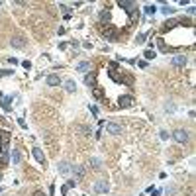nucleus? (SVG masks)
I'll list each match as a JSON object with an SVG mask.
<instances>
[{
  "label": "nucleus",
  "instance_id": "1",
  "mask_svg": "<svg viewBox=\"0 0 196 196\" xmlns=\"http://www.w3.org/2000/svg\"><path fill=\"white\" fill-rule=\"evenodd\" d=\"M102 34H104V38H106V39H110V41H118V30L112 28V26H106V28L102 30Z\"/></svg>",
  "mask_w": 196,
  "mask_h": 196
},
{
  "label": "nucleus",
  "instance_id": "2",
  "mask_svg": "<svg viewBox=\"0 0 196 196\" xmlns=\"http://www.w3.org/2000/svg\"><path fill=\"white\" fill-rule=\"evenodd\" d=\"M173 137H174V141H177V143H186L190 135H188L186 130H177V131L173 134Z\"/></svg>",
  "mask_w": 196,
  "mask_h": 196
},
{
  "label": "nucleus",
  "instance_id": "3",
  "mask_svg": "<svg viewBox=\"0 0 196 196\" xmlns=\"http://www.w3.org/2000/svg\"><path fill=\"white\" fill-rule=\"evenodd\" d=\"M106 131H108V134H112V135H120L124 130H122V126L116 124V122H108V124H106Z\"/></svg>",
  "mask_w": 196,
  "mask_h": 196
},
{
  "label": "nucleus",
  "instance_id": "4",
  "mask_svg": "<svg viewBox=\"0 0 196 196\" xmlns=\"http://www.w3.org/2000/svg\"><path fill=\"white\" fill-rule=\"evenodd\" d=\"M71 173H73V177H75V181H82L84 178V169L81 165H71Z\"/></svg>",
  "mask_w": 196,
  "mask_h": 196
},
{
  "label": "nucleus",
  "instance_id": "5",
  "mask_svg": "<svg viewBox=\"0 0 196 196\" xmlns=\"http://www.w3.org/2000/svg\"><path fill=\"white\" fill-rule=\"evenodd\" d=\"M108 188H110V184L106 178H100V181L94 182V192H108Z\"/></svg>",
  "mask_w": 196,
  "mask_h": 196
},
{
  "label": "nucleus",
  "instance_id": "6",
  "mask_svg": "<svg viewBox=\"0 0 196 196\" xmlns=\"http://www.w3.org/2000/svg\"><path fill=\"white\" fill-rule=\"evenodd\" d=\"M26 43H28V39H24L22 35H14V38L10 39V45L16 47V49H22V47H26Z\"/></svg>",
  "mask_w": 196,
  "mask_h": 196
},
{
  "label": "nucleus",
  "instance_id": "7",
  "mask_svg": "<svg viewBox=\"0 0 196 196\" xmlns=\"http://www.w3.org/2000/svg\"><path fill=\"white\" fill-rule=\"evenodd\" d=\"M186 55H174L173 57V59H171V65L173 67H177V69H181V67H184V65H186Z\"/></svg>",
  "mask_w": 196,
  "mask_h": 196
},
{
  "label": "nucleus",
  "instance_id": "8",
  "mask_svg": "<svg viewBox=\"0 0 196 196\" xmlns=\"http://www.w3.org/2000/svg\"><path fill=\"white\" fill-rule=\"evenodd\" d=\"M118 104H120V108H130V106L134 104V96H130V94H126V96H120Z\"/></svg>",
  "mask_w": 196,
  "mask_h": 196
},
{
  "label": "nucleus",
  "instance_id": "9",
  "mask_svg": "<svg viewBox=\"0 0 196 196\" xmlns=\"http://www.w3.org/2000/svg\"><path fill=\"white\" fill-rule=\"evenodd\" d=\"M34 157H35V161H38L39 165H43V167H45L47 159H45V155H43V151H41L39 147H34Z\"/></svg>",
  "mask_w": 196,
  "mask_h": 196
},
{
  "label": "nucleus",
  "instance_id": "10",
  "mask_svg": "<svg viewBox=\"0 0 196 196\" xmlns=\"http://www.w3.org/2000/svg\"><path fill=\"white\" fill-rule=\"evenodd\" d=\"M118 6H120V8H124L126 12L130 14V12H134V10H135V2H130V0H120Z\"/></svg>",
  "mask_w": 196,
  "mask_h": 196
},
{
  "label": "nucleus",
  "instance_id": "11",
  "mask_svg": "<svg viewBox=\"0 0 196 196\" xmlns=\"http://www.w3.org/2000/svg\"><path fill=\"white\" fill-rule=\"evenodd\" d=\"M45 82H47V86H61V78H59V75H47Z\"/></svg>",
  "mask_w": 196,
  "mask_h": 196
},
{
  "label": "nucleus",
  "instance_id": "12",
  "mask_svg": "<svg viewBox=\"0 0 196 196\" xmlns=\"http://www.w3.org/2000/svg\"><path fill=\"white\" fill-rule=\"evenodd\" d=\"M12 98L10 96H4V94H0V106H2L4 110H6V112H10V110H12Z\"/></svg>",
  "mask_w": 196,
  "mask_h": 196
},
{
  "label": "nucleus",
  "instance_id": "13",
  "mask_svg": "<svg viewBox=\"0 0 196 196\" xmlns=\"http://www.w3.org/2000/svg\"><path fill=\"white\" fill-rule=\"evenodd\" d=\"M57 171H59L61 174H69V173H71V163H67V161H61L59 165H57Z\"/></svg>",
  "mask_w": 196,
  "mask_h": 196
},
{
  "label": "nucleus",
  "instance_id": "14",
  "mask_svg": "<svg viewBox=\"0 0 196 196\" xmlns=\"http://www.w3.org/2000/svg\"><path fill=\"white\" fill-rule=\"evenodd\" d=\"M63 88H65L67 92H75V90H77V82L73 81V78H69V81L63 82Z\"/></svg>",
  "mask_w": 196,
  "mask_h": 196
},
{
  "label": "nucleus",
  "instance_id": "15",
  "mask_svg": "<svg viewBox=\"0 0 196 196\" xmlns=\"http://www.w3.org/2000/svg\"><path fill=\"white\" fill-rule=\"evenodd\" d=\"M77 71L78 73H88V71H90V61H81L77 65Z\"/></svg>",
  "mask_w": 196,
  "mask_h": 196
},
{
  "label": "nucleus",
  "instance_id": "16",
  "mask_svg": "<svg viewBox=\"0 0 196 196\" xmlns=\"http://www.w3.org/2000/svg\"><path fill=\"white\" fill-rule=\"evenodd\" d=\"M94 81H96V75H94V73H90V75L84 77V84H86L88 88H92V86H94Z\"/></svg>",
  "mask_w": 196,
  "mask_h": 196
},
{
  "label": "nucleus",
  "instance_id": "17",
  "mask_svg": "<svg viewBox=\"0 0 196 196\" xmlns=\"http://www.w3.org/2000/svg\"><path fill=\"white\" fill-rule=\"evenodd\" d=\"M0 141H2L0 145H8V141H10V134H8L6 130H2V131H0Z\"/></svg>",
  "mask_w": 196,
  "mask_h": 196
},
{
  "label": "nucleus",
  "instance_id": "18",
  "mask_svg": "<svg viewBox=\"0 0 196 196\" xmlns=\"http://www.w3.org/2000/svg\"><path fill=\"white\" fill-rule=\"evenodd\" d=\"M20 151L18 149H12V165H20Z\"/></svg>",
  "mask_w": 196,
  "mask_h": 196
},
{
  "label": "nucleus",
  "instance_id": "19",
  "mask_svg": "<svg viewBox=\"0 0 196 196\" xmlns=\"http://www.w3.org/2000/svg\"><path fill=\"white\" fill-rule=\"evenodd\" d=\"M92 96L96 98V100H100V98H102V88L94 84V86H92Z\"/></svg>",
  "mask_w": 196,
  "mask_h": 196
},
{
  "label": "nucleus",
  "instance_id": "20",
  "mask_svg": "<svg viewBox=\"0 0 196 196\" xmlns=\"http://www.w3.org/2000/svg\"><path fill=\"white\" fill-rule=\"evenodd\" d=\"M155 12H157V6H155V4H147V6H145V14H147V16H155Z\"/></svg>",
  "mask_w": 196,
  "mask_h": 196
},
{
  "label": "nucleus",
  "instance_id": "21",
  "mask_svg": "<svg viewBox=\"0 0 196 196\" xmlns=\"http://www.w3.org/2000/svg\"><path fill=\"white\" fill-rule=\"evenodd\" d=\"M90 165H92V169H100V167H102V159L90 157Z\"/></svg>",
  "mask_w": 196,
  "mask_h": 196
},
{
  "label": "nucleus",
  "instance_id": "22",
  "mask_svg": "<svg viewBox=\"0 0 196 196\" xmlns=\"http://www.w3.org/2000/svg\"><path fill=\"white\" fill-rule=\"evenodd\" d=\"M137 20H139V12H137V8H135L134 12H130V24H135Z\"/></svg>",
  "mask_w": 196,
  "mask_h": 196
},
{
  "label": "nucleus",
  "instance_id": "23",
  "mask_svg": "<svg viewBox=\"0 0 196 196\" xmlns=\"http://www.w3.org/2000/svg\"><path fill=\"white\" fill-rule=\"evenodd\" d=\"M161 12L165 14V16H171V14H174V8H171V6H167V4H165V6L161 8Z\"/></svg>",
  "mask_w": 196,
  "mask_h": 196
},
{
  "label": "nucleus",
  "instance_id": "24",
  "mask_svg": "<svg viewBox=\"0 0 196 196\" xmlns=\"http://www.w3.org/2000/svg\"><path fill=\"white\" fill-rule=\"evenodd\" d=\"M178 22L177 20H169V22H165V26H163V30H171V28H174Z\"/></svg>",
  "mask_w": 196,
  "mask_h": 196
},
{
  "label": "nucleus",
  "instance_id": "25",
  "mask_svg": "<svg viewBox=\"0 0 196 196\" xmlns=\"http://www.w3.org/2000/svg\"><path fill=\"white\" fill-rule=\"evenodd\" d=\"M75 130H77V131H82V135H88V134H90V130H88L86 126H75Z\"/></svg>",
  "mask_w": 196,
  "mask_h": 196
},
{
  "label": "nucleus",
  "instance_id": "26",
  "mask_svg": "<svg viewBox=\"0 0 196 196\" xmlns=\"http://www.w3.org/2000/svg\"><path fill=\"white\" fill-rule=\"evenodd\" d=\"M145 39H147V35H145V34H137V38H135L137 43H145Z\"/></svg>",
  "mask_w": 196,
  "mask_h": 196
},
{
  "label": "nucleus",
  "instance_id": "27",
  "mask_svg": "<svg viewBox=\"0 0 196 196\" xmlns=\"http://www.w3.org/2000/svg\"><path fill=\"white\" fill-rule=\"evenodd\" d=\"M143 55H145V59H153V57H155V51H153V49H147Z\"/></svg>",
  "mask_w": 196,
  "mask_h": 196
},
{
  "label": "nucleus",
  "instance_id": "28",
  "mask_svg": "<svg viewBox=\"0 0 196 196\" xmlns=\"http://www.w3.org/2000/svg\"><path fill=\"white\" fill-rule=\"evenodd\" d=\"M159 137H161L163 141H167V139H169V134H167L165 130H161V131H159Z\"/></svg>",
  "mask_w": 196,
  "mask_h": 196
},
{
  "label": "nucleus",
  "instance_id": "29",
  "mask_svg": "<svg viewBox=\"0 0 196 196\" xmlns=\"http://www.w3.org/2000/svg\"><path fill=\"white\" fill-rule=\"evenodd\" d=\"M165 112H174V104L167 102V104H165Z\"/></svg>",
  "mask_w": 196,
  "mask_h": 196
},
{
  "label": "nucleus",
  "instance_id": "30",
  "mask_svg": "<svg viewBox=\"0 0 196 196\" xmlns=\"http://www.w3.org/2000/svg\"><path fill=\"white\" fill-rule=\"evenodd\" d=\"M14 71H10V69H2V71H0V77H8V75H12Z\"/></svg>",
  "mask_w": 196,
  "mask_h": 196
},
{
  "label": "nucleus",
  "instance_id": "31",
  "mask_svg": "<svg viewBox=\"0 0 196 196\" xmlns=\"http://www.w3.org/2000/svg\"><path fill=\"white\" fill-rule=\"evenodd\" d=\"M174 192H177V190H174V186H169V188H165V194H167V196H173Z\"/></svg>",
  "mask_w": 196,
  "mask_h": 196
},
{
  "label": "nucleus",
  "instance_id": "32",
  "mask_svg": "<svg viewBox=\"0 0 196 196\" xmlns=\"http://www.w3.org/2000/svg\"><path fill=\"white\" fill-rule=\"evenodd\" d=\"M22 67L26 69V71H30V69H31V63H30V61H22Z\"/></svg>",
  "mask_w": 196,
  "mask_h": 196
},
{
  "label": "nucleus",
  "instance_id": "33",
  "mask_svg": "<svg viewBox=\"0 0 196 196\" xmlns=\"http://www.w3.org/2000/svg\"><path fill=\"white\" fill-rule=\"evenodd\" d=\"M90 112H92L94 116H96V114H98V108H96V106H90Z\"/></svg>",
  "mask_w": 196,
  "mask_h": 196
},
{
  "label": "nucleus",
  "instance_id": "34",
  "mask_svg": "<svg viewBox=\"0 0 196 196\" xmlns=\"http://www.w3.org/2000/svg\"><path fill=\"white\" fill-rule=\"evenodd\" d=\"M18 124L22 126V128H28V126H26V122H24V118H20V120H18Z\"/></svg>",
  "mask_w": 196,
  "mask_h": 196
},
{
  "label": "nucleus",
  "instance_id": "35",
  "mask_svg": "<svg viewBox=\"0 0 196 196\" xmlns=\"http://www.w3.org/2000/svg\"><path fill=\"white\" fill-rule=\"evenodd\" d=\"M194 12H196V8H194V6H188V14H190V16H192Z\"/></svg>",
  "mask_w": 196,
  "mask_h": 196
},
{
  "label": "nucleus",
  "instance_id": "36",
  "mask_svg": "<svg viewBox=\"0 0 196 196\" xmlns=\"http://www.w3.org/2000/svg\"><path fill=\"white\" fill-rule=\"evenodd\" d=\"M34 196H47V194H45V192H43V190H38V192H35V194H34Z\"/></svg>",
  "mask_w": 196,
  "mask_h": 196
},
{
  "label": "nucleus",
  "instance_id": "37",
  "mask_svg": "<svg viewBox=\"0 0 196 196\" xmlns=\"http://www.w3.org/2000/svg\"><path fill=\"white\" fill-rule=\"evenodd\" d=\"M151 192H153V196H159V194H161V190H151Z\"/></svg>",
  "mask_w": 196,
  "mask_h": 196
},
{
  "label": "nucleus",
  "instance_id": "38",
  "mask_svg": "<svg viewBox=\"0 0 196 196\" xmlns=\"http://www.w3.org/2000/svg\"><path fill=\"white\" fill-rule=\"evenodd\" d=\"M2 190H4V188H2V186H0V192H2Z\"/></svg>",
  "mask_w": 196,
  "mask_h": 196
},
{
  "label": "nucleus",
  "instance_id": "39",
  "mask_svg": "<svg viewBox=\"0 0 196 196\" xmlns=\"http://www.w3.org/2000/svg\"><path fill=\"white\" fill-rule=\"evenodd\" d=\"M0 181H2V174H0Z\"/></svg>",
  "mask_w": 196,
  "mask_h": 196
}]
</instances>
